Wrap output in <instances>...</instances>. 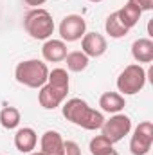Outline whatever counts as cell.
Listing matches in <instances>:
<instances>
[{
  "label": "cell",
  "mask_w": 153,
  "mask_h": 155,
  "mask_svg": "<svg viewBox=\"0 0 153 155\" xmlns=\"http://www.w3.org/2000/svg\"><path fill=\"white\" fill-rule=\"evenodd\" d=\"M105 31H106V35L110 36V38H124L126 35H128V31L130 29H126L122 24H121V20H119V16H117V11L112 13V15H108L106 16V22H105Z\"/></svg>",
  "instance_id": "17"
},
{
  "label": "cell",
  "mask_w": 153,
  "mask_h": 155,
  "mask_svg": "<svg viewBox=\"0 0 153 155\" xmlns=\"http://www.w3.org/2000/svg\"><path fill=\"white\" fill-rule=\"evenodd\" d=\"M88 150H90L92 155H108L114 150V144H112L105 135H96V137L90 141Z\"/></svg>",
  "instance_id": "19"
},
{
  "label": "cell",
  "mask_w": 153,
  "mask_h": 155,
  "mask_svg": "<svg viewBox=\"0 0 153 155\" xmlns=\"http://www.w3.org/2000/svg\"><path fill=\"white\" fill-rule=\"evenodd\" d=\"M0 155H2V153H0Z\"/></svg>",
  "instance_id": "27"
},
{
  "label": "cell",
  "mask_w": 153,
  "mask_h": 155,
  "mask_svg": "<svg viewBox=\"0 0 153 155\" xmlns=\"http://www.w3.org/2000/svg\"><path fill=\"white\" fill-rule=\"evenodd\" d=\"M88 2H103V0H88Z\"/></svg>",
  "instance_id": "26"
},
{
  "label": "cell",
  "mask_w": 153,
  "mask_h": 155,
  "mask_svg": "<svg viewBox=\"0 0 153 155\" xmlns=\"http://www.w3.org/2000/svg\"><path fill=\"white\" fill-rule=\"evenodd\" d=\"M67 94H69V88L45 83L38 92V101L45 110H54L67 99Z\"/></svg>",
  "instance_id": "8"
},
{
  "label": "cell",
  "mask_w": 153,
  "mask_h": 155,
  "mask_svg": "<svg viewBox=\"0 0 153 155\" xmlns=\"http://www.w3.org/2000/svg\"><path fill=\"white\" fill-rule=\"evenodd\" d=\"M132 56L137 63L153 61V41L150 38H139L132 43Z\"/></svg>",
  "instance_id": "13"
},
{
  "label": "cell",
  "mask_w": 153,
  "mask_h": 155,
  "mask_svg": "<svg viewBox=\"0 0 153 155\" xmlns=\"http://www.w3.org/2000/svg\"><path fill=\"white\" fill-rule=\"evenodd\" d=\"M132 130V119L124 114H114L110 119H105L101 126V135H105L112 144L122 141Z\"/></svg>",
  "instance_id": "5"
},
{
  "label": "cell",
  "mask_w": 153,
  "mask_h": 155,
  "mask_svg": "<svg viewBox=\"0 0 153 155\" xmlns=\"http://www.w3.org/2000/svg\"><path fill=\"white\" fill-rule=\"evenodd\" d=\"M24 29L34 40H49L54 33L52 15L43 7H33L24 16Z\"/></svg>",
  "instance_id": "2"
},
{
  "label": "cell",
  "mask_w": 153,
  "mask_h": 155,
  "mask_svg": "<svg viewBox=\"0 0 153 155\" xmlns=\"http://www.w3.org/2000/svg\"><path fill=\"white\" fill-rule=\"evenodd\" d=\"M15 78L20 85L29 88H41L47 83L49 67L41 60H25L20 61L15 69Z\"/></svg>",
  "instance_id": "3"
},
{
  "label": "cell",
  "mask_w": 153,
  "mask_h": 155,
  "mask_svg": "<svg viewBox=\"0 0 153 155\" xmlns=\"http://www.w3.org/2000/svg\"><path fill=\"white\" fill-rule=\"evenodd\" d=\"M20 119H22V116L16 107H4L0 110V124L5 130H15L20 124Z\"/></svg>",
  "instance_id": "18"
},
{
  "label": "cell",
  "mask_w": 153,
  "mask_h": 155,
  "mask_svg": "<svg viewBox=\"0 0 153 155\" xmlns=\"http://www.w3.org/2000/svg\"><path fill=\"white\" fill-rule=\"evenodd\" d=\"M108 43L106 38L99 33H85L81 38V51L88 56V58H99L106 52Z\"/></svg>",
  "instance_id": "9"
},
{
  "label": "cell",
  "mask_w": 153,
  "mask_h": 155,
  "mask_svg": "<svg viewBox=\"0 0 153 155\" xmlns=\"http://www.w3.org/2000/svg\"><path fill=\"white\" fill-rule=\"evenodd\" d=\"M47 83H52V85H56V87H65V88H69V87H70L69 72H67L65 69H52V71H49Z\"/></svg>",
  "instance_id": "20"
},
{
  "label": "cell",
  "mask_w": 153,
  "mask_h": 155,
  "mask_svg": "<svg viewBox=\"0 0 153 155\" xmlns=\"http://www.w3.org/2000/svg\"><path fill=\"white\" fill-rule=\"evenodd\" d=\"M153 144V123L151 121H142L130 141V152L132 155H148Z\"/></svg>",
  "instance_id": "6"
},
{
  "label": "cell",
  "mask_w": 153,
  "mask_h": 155,
  "mask_svg": "<svg viewBox=\"0 0 153 155\" xmlns=\"http://www.w3.org/2000/svg\"><path fill=\"white\" fill-rule=\"evenodd\" d=\"M86 33V22L79 15H67L60 24V36L63 41H77Z\"/></svg>",
  "instance_id": "7"
},
{
  "label": "cell",
  "mask_w": 153,
  "mask_h": 155,
  "mask_svg": "<svg viewBox=\"0 0 153 155\" xmlns=\"http://www.w3.org/2000/svg\"><path fill=\"white\" fill-rule=\"evenodd\" d=\"M108 155H119V153H117L115 150H112V152H110V153H108Z\"/></svg>",
  "instance_id": "25"
},
{
  "label": "cell",
  "mask_w": 153,
  "mask_h": 155,
  "mask_svg": "<svg viewBox=\"0 0 153 155\" xmlns=\"http://www.w3.org/2000/svg\"><path fill=\"white\" fill-rule=\"evenodd\" d=\"M63 137L60 132L56 130H47L41 139H40V146H41V153L43 155H63Z\"/></svg>",
  "instance_id": "10"
},
{
  "label": "cell",
  "mask_w": 153,
  "mask_h": 155,
  "mask_svg": "<svg viewBox=\"0 0 153 155\" xmlns=\"http://www.w3.org/2000/svg\"><path fill=\"white\" fill-rule=\"evenodd\" d=\"M27 5H33V7H40V5H43L47 0H24Z\"/></svg>",
  "instance_id": "23"
},
{
  "label": "cell",
  "mask_w": 153,
  "mask_h": 155,
  "mask_svg": "<svg viewBox=\"0 0 153 155\" xmlns=\"http://www.w3.org/2000/svg\"><path fill=\"white\" fill-rule=\"evenodd\" d=\"M130 4H133L135 7H139L141 11H151L153 9V0H128Z\"/></svg>",
  "instance_id": "22"
},
{
  "label": "cell",
  "mask_w": 153,
  "mask_h": 155,
  "mask_svg": "<svg viewBox=\"0 0 153 155\" xmlns=\"http://www.w3.org/2000/svg\"><path fill=\"white\" fill-rule=\"evenodd\" d=\"M99 107H101L103 112L119 114V112L126 107V101H124V96L119 94V92H105V94L99 97Z\"/></svg>",
  "instance_id": "14"
},
{
  "label": "cell",
  "mask_w": 153,
  "mask_h": 155,
  "mask_svg": "<svg viewBox=\"0 0 153 155\" xmlns=\"http://www.w3.org/2000/svg\"><path fill=\"white\" fill-rule=\"evenodd\" d=\"M41 56L49 63L63 61L67 56V43L63 40H47L41 47Z\"/></svg>",
  "instance_id": "11"
},
{
  "label": "cell",
  "mask_w": 153,
  "mask_h": 155,
  "mask_svg": "<svg viewBox=\"0 0 153 155\" xmlns=\"http://www.w3.org/2000/svg\"><path fill=\"white\" fill-rule=\"evenodd\" d=\"M63 117L70 121L72 124L81 126L85 130H99L105 123V116L99 110H94L85 99L81 97H72L63 103Z\"/></svg>",
  "instance_id": "1"
},
{
  "label": "cell",
  "mask_w": 153,
  "mask_h": 155,
  "mask_svg": "<svg viewBox=\"0 0 153 155\" xmlns=\"http://www.w3.org/2000/svg\"><path fill=\"white\" fill-rule=\"evenodd\" d=\"M146 85V71L141 63H132L117 78V90L124 96H133L141 92Z\"/></svg>",
  "instance_id": "4"
},
{
  "label": "cell",
  "mask_w": 153,
  "mask_h": 155,
  "mask_svg": "<svg viewBox=\"0 0 153 155\" xmlns=\"http://www.w3.org/2000/svg\"><path fill=\"white\" fill-rule=\"evenodd\" d=\"M27 155H43L41 152H31V153H27Z\"/></svg>",
  "instance_id": "24"
},
{
  "label": "cell",
  "mask_w": 153,
  "mask_h": 155,
  "mask_svg": "<svg viewBox=\"0 0 153 155\" xmlns=\"http://www.w3.org/2000/svg\"><path fill=\"white\" fill-rule=\"evenodd\" d=\"M141 15H142V11H141L139 7H135L133 4H130V2H126V4L117 11V16H119L121 24H122L126 29L135 27V25L139 24V20H141Z\"/></svg>",
  "instance_id": "15"
},
{
  "label": "cell",
  "mask_w": 153,
  "mask_h": 155,
  "mask_svg": "<svg viewBox=\"0 0 153 155\" xmlns=\"http://www.w3.org/2000/svg\"><path fill=\"white\" fill-rule=\"evenodd\" d=\"M63 155H81V148L74 141H65L63 143Z\"/></svg>",
  "instance_id": "21"
},
{
  "label": "cell",
  "mask_w": 153,
  "mask_h": 155,
  "mask_svg": "<svg viewBox=\"0 0 153 155\" xmlns=\"http://www.w3.org/2000/svg\"><path fill=\"white\" fill-rule=\"evenodd\" d=\"M36 143H38V135L29 126H24L15 134V146L22 153H31L36 148Z\"/></svg>",
  "instance_id": "12"
},
{
  "label": "cell",
  "mask_w": 153,
  "mask_h": 155,
  "mask_svg": "<svg viewBox=\"0 0 153 155\" xmlns=\"http://www.w3.org/2000/svg\"><path fill=\"white\" fill-rule=\"evenodd\" d=\"M63 61L67 63V69H69V71H72V72H81V71H85V69L88 67L90 58H88L83 51H72V52H67V56H65Z\"/></svg>",
  "instance_id": "16"
}]
</instances>
